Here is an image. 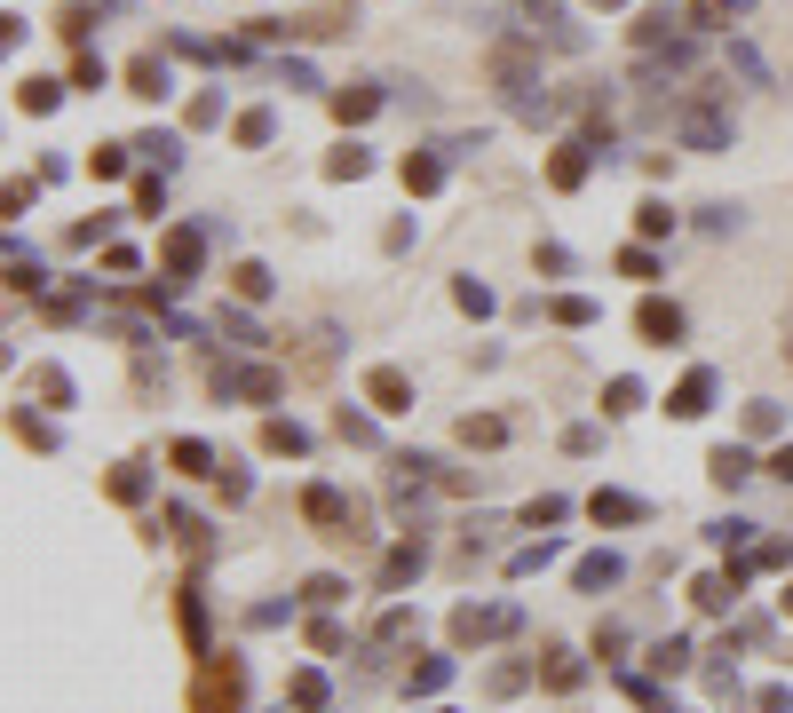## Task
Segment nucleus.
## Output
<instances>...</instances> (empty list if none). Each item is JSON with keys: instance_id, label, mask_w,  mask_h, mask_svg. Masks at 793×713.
Returning a JSON list of instances; mask_svg holds the SVG:
<instances>
[{"instance_id": "4be33fe9", "label": "nucleus", "mask_w": 793, "mask_h": 713, "mask_svg": "<svg viewBox=\"0 0 793 713\" xmlns=\"http://www.w3.org/2000/svg\"><path fill=\"white\" fill-rule=\"evenodd\" d=\"M294 706L302 713H326V674L310 666V674H294Z\"/></svg>"}, {"instance_id": "7c9ffc66", "label": "nucleus", "mask_w": 793, "mask_h": 713, "mask_svg": "<svg viewBox=\"0 0 793 713\" xmlns=\"http://www.w3.org/2000/svg\"><path fill=\"white\" fill-rule=\"evenodd\" d=\"M548 563H556V539H540V547H524V555H516L508 571H516V579H532V571H548Z\"/></svg>"}, {"instance_id": "9d476101", "label": "nucleus", "mask_w": 793, "mask_h": 713, "mask_svg": "<svg viewBox=\"0 0 793 713\" xmlns=\"http://www.w3.org/2000/svg\"><path fill=\"white\" fill-rule=\"evenodd\" d=\"M571 587H579V595H603V587H619V555H579Z\"/></svg>"}, {"instance_id": "79ce46f5", "label": "nucleus", "mask_w": 793, "mask_h": 713, "mask_svg": "<svg viewBox=\"0 0 793 713\" xmlns=\"http://www.w3.org/2000/svg\"><path fill=\"white\" fill-rule=\"evenodd\" d=\"M595 444H603V428H587V420H579V428H564V452H595Z\"/></svg>"}, {"instance_id": "a18cd8bd", "label": "nucleus", "mask_w": 793, "mask_h": 713, "mask_svg": "<svg viewBox=\"0 0 793 713\" xmlns=\"http://www.w3.org/2000/svg\"><path fill=\"white\" fill-rule=\"evenodd\" d=\"M595 8H619V0H595Z\"/></svg>"}, {"instance_id": "412c9836", "label": "nucleus", "mask_w": 793, "mask_h": 713, "mask_svg": "<svg viewBox=\"0 0 793 713\" xmlns=\"http://www.w3.org/2000/svg\"><path fill=\"white\" fill-rule=\"evenodd\" d=\"M310 436L294 428V420H262V452H302Z\"/></svg>"}, {"instance_id": "c85d7f7f", "label": "nucleus", "mask_w": 793, "mask_h": 713, "mask_svg": "<svg viewBox=\"0 0 793 713\" xmlns=\"http://www.w3.org/2000/svg\"><path fill=\"white\" fill-rule=\"evenodd\" d=\"M651 666H659V674H682V666H690V642H682V634H667V642L651 650Z\"/></svg>"}, {"instance_id": "37998d69", "label": "nucleus", "mask_w": 793, "mask_h": 713, "mask_svg": "<svg viewBox=\"0 0 793 713\" xmlns=\"http://www.w3.org/2000/svg\"><path fill=\"white\" fill-rule=\"evenodd\" d=\"M770 476H778V484H793V444L778 452V460H770Z\"/></svg>"}, {"instance_id": "72a5a7b5", "label": "nucleus", "mask_w": 793, "mask_h": 713, "mask_svg": "<svg viewBox=\"0 0 793 713\" xmlns=\"http://www.w3.org/2000/svg\"><path fill=\"white\" fill-rule=\"evenodd\" d=\"M32 389H40V397H48V405H64V397H72V381H64V373H56V365H40V373H32Z\"/></svg>"}, {"instance_id": "6e6552de", "label": "nucleus", "mask_w": 793, "mask_h": 713, "mask_svg": "<svg viewBox=\"0 0 793 713\" xmlns=\"http://www.w3.org/2000/svg\"><path fill=\"white\" fill-rule=\"evenodd\" d=\"M199 262H207V230H175V238H167V270H175V286L199 278Z\"/></svg>"}, {"instance_id": "2eb2a0df", "label": "nucleus", "mask_w": 793, "mask_h": 713, "mask_svg": "<svg viewBox=\"0 0 793 713\" xmlns=\"http://www.w3.org/2000/svg\"><path fill=\"white\" fill-rule=\"evenodd\" d=\"M127 88H135V96H167V64H159V56H135V64H127Z\"/></svg>"}, {"instance_id": "f3484780", "label": "nucleus", "mask_w": 793, "mask_h": 713, "mask_svg": "<svg viewBox=\"0 0 793 713\" xmlns=\"http://www.w3.org/2000/svg\"><path fill=\"white\" fill-rule=\"evenodd\" d=\"M373 111H381L373 88H341V96H334V119H341V127H357V119H373Z\"/></svg>"}, {"instance_id": "9b49d317", "label": "nucleus", "mask_w": 793, "mask_h": 713, "mask_svg": "<svg viewBox=\"0 0 793 713\" xmlns=\"http://www.w3.org/2000/svg\"><path fill=\"white\" fill-rule=\"evenodd\" d=\"M706 405H714V373H690L675 397H667V412H675V420H698Z\"/></svg>"}, {"instance_id": "7ed1b4c3", "label": "nucleus", "mask_w": 793, "mask_h": 713, "mask_svg": "<svg viewBox=\"0 0 793 713\" xmlns=\"http://www.w3.org/2000/svg\"><path fill=\"white\" fill-rule=\"evenodd\" d=\"M238 690H246V674H238V658H223V666H207V674H199V713H238Z\"/></svg>"}, {"instance_id": "cd10ccee", "label": "nucleus", "mask_w": 793, "mask_h": 713, "mask_svg": "<svg viewBox=\"0 0 793 713\" xmlns=\"http://www.w3.org/2000/svg\"><path fill=\"white\" fill-rule=\"evenodd\" d=\"M413 634V611H381V626H373V650H389V642H405Z\"/></svg>"}, {"instance_id": "c756f323", "label": "nucleus", "mask_w": 793, "mask_h": 713, "mask_svg": "<svg viewBox=\"0 0 793 713\" xmlns=\"http://www.w3.org/2000/svg\"><path fill=\"white\" fill-rule=\"evenodd\" d=\"M667 24H675V8H651V16L635 24V48H659V40H667Z\"/></svg>"}, {"instance_id": "4468645a", "label": "nucleus", "mask_w": 793, "mask_h": 713, "mask_svg": "<svg viewBox=\"0 0 793 713\" xmlns=\"http://www.w3.org/2000/svg\"><path fill=\"white\" fill-rule=\"evenodd\" d=\"M445 682H453V658H421V666L405 674V690H413V698H437Z\"/></svg>"}, {"instance_id": "423d86ee", "label": "nucleus", "mask_w": 793, "mask_h": 713, "mask_svg": "<svg viewBox=\"0 0 793 713\" xmlns=\"http://www.w3.org/2000/svg\"><path fill=\"white\" fill-rule=\"evenodd\" d=\"M421 563H429V555H421V539H405V547H389V555H381V595H397V587H413V579H421Z\"/></svg>"}, {"instance_id": "39448f33", "label": "nucleus", "mask_w": 793, "mask_h": 713, "mask_svg": "<svg viewBox=\"0 0 793 713\" xmlns=\"http://www.w3.org/2000/svg\"><path fill=\"white\" fill-rule=\"evenodd\" d=\"M365 405L373 412H413V381H405L397 365H373V373H365Z\"/></svg>"}, {"instance_id": "dca6fc26", "label": "nucleus", "mask_w": 793, "mask_h": 713, "mask_svg": "<svg viewBox=\"0 0 793 713\" xmlns=\"http://www.w3.org/2000/svg\"><path fill=\"white\" fill-rule=\"evenodd\" d=\"M167 460H175V468H183V476H223V468H215V452H207V444H199V436H183V444H175V452H167Z\"/></svg>"}, {"instance_id": "2f4dec72", "label": "nucleus", "mask_w": 793, "mask_h": 713, "mask_svg": "<svg viewBox=\"0 0 793 713\" xmlns=\"http://www.w3.org/2000/svg\"><path fill=\"white\" fill-rule=\"evenodd\" d=\"M341 595H349V587H341L334 571H318V579H310V587H302V603H318V611H326V603H341Z\"/></svg>"}, {"instance_id": "a878e982", "label": "nucleus", "mask_w": 793, "mask_h": 713, "mask_svg": "<svg viewBox=\"0 0 793 713\" xmlns=\"http://www.w3.org/2000/svg\"><path fill=\"white\" fill-rule=\"evenodd\" d=\"M230 286H238L246 302H262V294H270V270H262V262H238V270H230Z\"/></svg>"}, {"instance_id": "ea45409f", "label": "nucleus", "mask_w": 793, "mask_h": 713, "mask_svg": "<svg viewBox=\"0 0 793 713\" xmlns=\"http://www.w3.org/2000/svg\"><path fill=\"white\" fill-rule=\"evenodd\" d=\"M238 143H270V111H246L238 119Z\"/></svg>"}, {"instance_id": "20e7f679", "label": "nucleus", "mask_w": 793, "mask_h": 713, "mask_svg": "<svg viewBox=\"0 0 793 713\" xmlns=\"http://www.w3.org/2000/svg\"><path fill=\"white\" fill-rule=\"evenodd\" d=\"M682 143H690V151H722V143H730V119L714 111V88H706V96H698V111L682 119Z\"/></svg>"}, {"instance_id": "c03bdc74", "label": "nucleus", "mask_w": 793, "mask_h": 713, "mask_svg": "<svg viewBox=\"0 0 793 713\" xmlns=\"http://www.w3.org/2000/svg\"><path fill=\"white\" fill-rule=\"evenodd\" d=\"M778 603H786V618H793V587H786V595H778Z\"/></svg>"}, {"instance_id": "0eeeda50", "label": "nucleus", "mask_w": 793, "mask_h": 713, "mask_svg": "<svg viewBox=\"0 0 793 713\" xmlns=\"http://www.w3.org/2000/svg\"><path fill=\"white\" fill-rule=\"evenodd\" d=\"M587 167H595V143H564V151L548 159V183H556V191H579Z\"/></svg>"}, {"instance_id": "bb28decb", "label": "nucleus", "mask_w": 793, "mask_h": 713, "mask_svg": "<svg viewBox=\"0 0 793 713\" xmlns=\"http://www.w3.org/2000/svg\"><path fill=\"white\" fill-rule=\"evenodd\" d=\"M635 230H643V238H667V230H675V214H667L659 199H643V206H635Z\"/></svg>"}, {"instance_id": "5701e85b", "label": "nucleus", "mask_w": 793, "mask_h": 713, "mask_svg": "<svg viewBox=\"0 0 793 713\" xmlns=\"http://www.w3.org/2000/svg\"><path fill=\"white\" fill-rule=\"evenodd\" d=\"M365 167H373V159H365V151H357V143H341L334 159H326V175H334V183H357V175H365Z\"/></svg>"}, {"instance_id": "58836bf2", "label": "nucleus", "mask_w": 793, "mask_h": 713, "mask_svg": "<svg viewBox=\"0 0 793 713\" xmlns=\"http://www.w3.org/2000/svg\"><path fill=\"white\" fill-rule=\"evenodd\" d=\"M453 302H460V309H476V317H484V309H492V294H484L476 278H460V286H453Z\"/></svg>"}, {"instance_id": "aec40b11", "label": "nucleus", "mask_w": 793, "mask_h": 713, "mask_svg": "<svg viewBox=\"0 0 793 713\" xmlns=\"http://www.w3.org/2000/svg\"><path fill=\"white\" fill-rule=\"evenodd\" d=\"M508 436V420H492V412H468L460 420V444H500Z\"/></svg>"}, {"instance_id": "6ab92c4d", "label": "nucleus", "mask_w": 793, "mask_h": 713, "mask_svg": "<svg viewBox=\"0 0 793 713\" xmlns=\"http://www.w3.org/2000/svg\"><path fill=\"white\" fill-rule=\"evenodd\" d=\"M183 634H191V650L207 658V603H199V587H183Z\"/></svg>"}, {"instance_id": "f03ea898", "label": "nucleus", "mask_w": 793, "mask_h": 713, "mask_svg": "<svg viewBox=\"0 0 793 713\" xmlns=\"http://www.w3.org/2000/svg\"><path fill=\"white\" fill-rule=\"evenodd\" d=\"M524 626V611L516 603H460L453 611V642L468 650V642H492V634H516Z\"/></svg>"}, {"instance_id": "f257e3e1", "label": "nucleus", "mask_w": 793, "mask_h": 713, "mask_svg": "<svg viewBox=\"0 0 793 713\" xmlns=\"http://www.w3.org/2000/svg\"><path fill=\"white\" fill-rule=\"evenodd\" d=\"M492 80H500L516 103H532V88H540V56H532V40H492Z\"/></svg>"}, {"instance_id": "1a4fd4ad", "label": "nucleus", "mask_w": 793, "mask_h": 713, "mask_svg": "<svg viewBox=\"0 0 793 713\" xmlns=\"http://www.w3.org/2000/svg\"><path fill=\"white\" fill-rule=\"evenodd\" d=\"M635 333L667 349V341H682V309L675 302H643V309H635Z\"/></svg>"}, {"instance_id": "c9c22d12", "label": "nucleus", "mask_w": 793, "mask_h": 713, "mask_svg": "<svg viewBox=\"0 0 793 713\" xmlns=\"http://www.w3.org/2000/svg\"><path fill=\"white\" fill-rule=\"evenodd\" d=\"M643 405V389H635V381H611V389H603V412H635Z\"/></svg>"}, {"instance_id": "393cba45", "label": "nucleus", "mask_w": 793, "mask_h": 713, "mask_svg": "<svg viewBox=\"0 0 793 713\" xmlns=\"http://www.w3.org/2000/svg\"><path fill=\"white\" fill-rule=\"evenodd\" d=\"M540 674H548V690H579V658H571V650H548Z\"/></svg>"}, {"instance_id": "f8f14e48", "label": "nucleus", "mask_w": 793, "mask_h": 713, "mask_svg": "<svg viewBox=\"0 0 793 713\" xmlns=\"http://www.w3.org/2000/svg\"><path fill=\"white\" fill-rule=\"evenodd\" d=\"M587 515H595V523H643V500H627V492H595Z\"/></svg>"}, {"instance_id": "f704fd0d", "label": "nucleus", "mask_w": 793, "mask_h": 713, "mask_svg": "<svg viewBox=\"0 0 793 713\" xmlns=\"http://www.w3.org/2000/svg\"><path fill=\"white\" fill-rule=\"evenodd\" d=\"M730 8H738V0H690V24H698V32H714Z\"/></svg>"}, {"instance_id": "a211bd4d", "label": "nucleus", "mask_w": 793, "mask_h": 713, "mask_svg": "<svg viewBox=\"0 0 793 713\" xmlns=\"http://www.w3.org/2000/svg\"><path fill=\"white\" fill-rule=\"evenodd\" d=\"M437 183H445V159L413 151V159H405V191H437Z\"/></svg>"}, {"instance_id": "e433bc0d", "label": "nucleus", "mask_w": 793, "mask_h": 713, "mask_svg": "<svg viewBox=\"0 0 793 713\" xmlns=\"http://www.w3.org/2000/svg\"><path fill=\"white\" fill-rule=\"evenodd\" d=\"M112 500H143V468H135V460L112 468Z\"/></svg>"}, {"instance_id": "4c0bfd02", "label": "nucleus", "mask_w": 793, "mask_h": 713, "mask_svg": "<svg viewBox=\"0 0 793 713\" xmlns=\"http://www.w3.org/2000/svg\"><path fill=\"white\" fill-rule=\"evenodd\" d=\"M556 317H564V325H595V302H587V294H564V302H556Z\"/></svg>"}, {"instance_id": "ddd939ff", "label": "nucleus", "mask_w": 793, "mask_h": 713, "mask_svg": "<svg viewBox=\"0 0 793 713\" xmlns=\"http://www.w3.org/2000/svg\"><path fill=\"white\" fill-rule=\"evenodd\" d=\"M706 476H714V484H722V492H730V484H746V476H754V460H746V452H738V444H722V452H714V460H706Z\"/></svg>"}, {"instance_id": "473e14b6", "label": "nucleus", "mask_w": 793, "mask_h": 713, "mask_svg": "<svg viewBox=\"0 0 793 713\" xmlns=\"http://www.w3.org/2000/svg\"><path fill=\"white\" fill-rule=\"evenodd\" d=\"M627 698H635L643 713H667V690H659V682H643V674H627Z\"/></svg>"}, {"instance_id": "a19ab883", "label": "nucleus", "mask_w": 793, "mask_h": 713, "mask_svg": "<svg viewBox=\"0 0 793 713\" xmlns=\"http://www.w3.org/2000/svg\"><path fill=\"white\" fill-rule=\"evenodd\" d=\"M135 151H151V159H159V167H175V151H183V143H175V135H143V143H135Z\"/></svg>"}, {"instance_id": "b1692460", "label": "nucleus", "mask_w": 793, "mask_h": 713, "mask_svg": "<svg viewBox=\"0 0 793 713\" xmlns=\"http://www.w3.org/2000/svg\"><path fill=\"white\" fill-rule=\"evenodd\" d=\"M56 96H64L56 80H16V103H24V111H56Z\"/></svg>"}]
</instances>
